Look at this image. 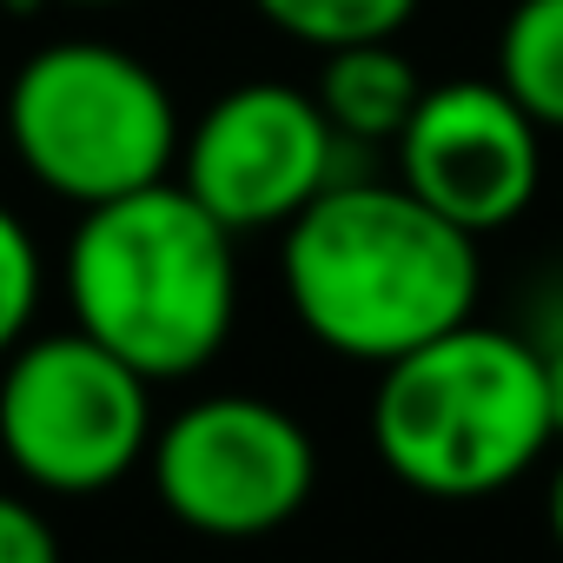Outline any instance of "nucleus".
Segmentation results:
<instances>
[{
    "label": "nucleus",
    "instance_id": "obj_1",
    "mask_svg": "<svg viewBox=\"0 0 563 563\" xmlns=\"http://www.w3.org/2000/svg\"><path fill=\"white\" fill-rule=\"evenodd\" d=\"M286 306L332 358H391L477 319V239L431 212L398 173H345L278 232Z\"/></svg>",
    "mask_w": 563,
    "mask_h": 563
},
{
    "label": "nucleus",
    "instance_id": "obj_2",
    "mask_svg": "<svg viewBox=\"0 0 563 563\" xmlns=\"http://www.w3.org/2000/svg\"><path fill=\"white\" fill-rule=\"evenodd\" d=\"M60 286L74 325L133 372L153 385L192 378L239 325V239L179 179H159L80 212Z\"/></svg>",
    "mask_w": 563,
    "mask_h": 563
},
{
    "label": "nucleus",
    "instance_id": "obj_5",
    "mask_svg": "<svg viewBox=\"0 0 563 563\" xmlns=\"http://www.w3.org/2000/svg\"><path fill=\"white\" fill-rule=\"evenodd\" d=\"M153 431V378L80 325L34 332L0 358V457L41 497H100L126 484Z\"/></svg>",
    "mask_w": 563,
    "mask_h": 563
},
{
    "label": "nucleus",
    "instance_id": "obj_7",
    "mask_svg": "<svg viewBox=\"0 0 563 563\" xmlns=\"http://www.w3.org/2000/svg\"><path fill=\"white\" fill-rule=\"evenodd\" d=\"M345 133L325 120L312 87L245 80L225 87L179 146V186L232 232H286L325 186L345 179Z\"/></svg>",
    "mask_w": 563,
    "mask_h": 563
},
{
    "label": "nucleus",
    "instance_id": "obj_3",
    "mask_svg": "<svg viewBox=\"0 0 563 563\" xmlns=\"http://www.w3.org/2000/svg\"><path fill=\"white\" fill-rule=\"evenodd\" d=\"M378 464L431 504H484L530 477L550 444V391L530 332L484 319L391 358L365 411Z\"/></svg>",
    "mask_w": 563,
    "mask_h": 563
},
{
    "label": "nucleus",
    "instance_id": "obj_9",
    "mask_svg": "<svg viewBox=\"0 0 563 563\" xmlns=\"http://www.w3.org/2000/svg\"><path fill=\"white\" fill-rule=\"evenodd\" d=\"M319 107L325 120L345 133V146H398V133L411 126L424 80L411 67V54L398 41H365V47H339L319 54Z\"/></svg>",
    "mask_w": 563,
    "mask_h": 563
},
{
    "label": "nucleus",
    "instance_id": "obj_17",
    "mask_svg": "<svg viewBox=\"0 0 563 563\" xmlns=\"http://www.w3.org/2000/svg\"><path fill=\"white\" fill-rule=\"evenodd\" d=\"M0 159H8V113H0Z\"/></svg>",
    "mask_w": 563,
    "mask_h": 563
},
{
    "label": "nucleus",
    "instance_id": "obj_12",
    "mask_svg": "<svg viewBox=\"0 0 563 563\" xmlns=\"http://www.w3.org/2000/svg\"><path fill=\"white\" fill-rule=\"evenodd\" d=\"M41 299H47V258H41V239L27 232V219H21L14 206H0V358L21 352V345L34 339Z\"/></svg>",
    "mask_w": 563,
    "mask_h": 563
},
{
    "label": "nucleus",
    "instance_id": "obj_14",
    "mask_svg": "<svg viewBox=\"0 0 563 563\" xmlns=\"http://www.w3.org/2000/svg\"><path fill=\"white\" fill-rule=\"evenodd\" d=\"M537 358H543V391H550V424H556V444H563V306L556 319H543V332H530Z\"/></svg>",
    "mask_w": 563,
    "mask_h": 563
},
{
    "label": "nucleus",
    "instance_id": "obj_15",
    "mask_svg": "<svg viewBox=\"0 0 563 563\" xmlns=\"http://www.w3.org/2000/svg\"><path fill=\"white\" fill-rule=\"evenodd\" d=\"M543 517H550V537H556V550H563V457H556V471H550V484H543Z\"/></svg>",
    "mask_w": 563,
    "mask_h": 563
},
{
    "label": "nucleus",
    "instance_id": "obj_16",
    "mask_svg": "<svg viewBox=\"0 0 563 563\" xmlns=\"http://www.w3.org/2000/svg\"><path fill=\"white\" fill-rule=\"evenodd\" d=\"M14 14H41V8H133V0H8Z\"/></svg>",
    "mask_w": 563,
    "mask_h": 563
},
{
    "label": "nucleus",
    "instance_id": "obj_6",
    "mask_svg": "<svg viewBox=\"0 0 563 563\" xmlns=\"http://www.w3.org/2000/svg\"><path fill=\"white\" fill-rule=\"evenodd\" d=\"M146 477L179 530L212 543H252L286 530L312 504L319 444L286 405L252 391H206L159 418Z\"/></svg>",
    "mask_w": 563,
    "mask_h": 563
},
{
    "label": "nucleus",
    "instance_id": "obj_10",
    "mask_svg": "<svg viewBox=\"0 0 563 563\" xmlns=\"http://www.w3.org/2000/svg\"><path fill=\"white\" fill-rule=\"evenodd\" d=\"M497 80L543 133H563V0H517L504 14Z\"/></svg>",
    "mask_w": 563,
    "mask_h": 563
},
{
    "label": "nucleus",
    "instance_id": "obj_11",
    "mask_svg": "<svg viewBox=\"0 0 563 563\" xmlns=\"http://www.w3.org/2000/svg\"><path fill=\"white\" fill-rule=\"evenodd\" d=\"M272 34H286L312 54L365 47V41H398L424 0H252Z\"/></svg>",
    "mask_w": 563,
    "mask_h": 563
},
{
    "label": "nucleus",
    "instance_id": "obj_8",
    "mask_svg": "<svg viewBox=\"0 0 563 563\" xmlns=\"http://www.w3.org/2000/svg\"><path fill=\"white\" fill-rule=\"evenodd\" d=\"M391 153V173L471 239L517 225L543 192V126L504 93L497 74L424 87Z\"/></svg>",
    "mask_w": 563,
    "mask_h": 563
},
{
    "label": "nucleus",
    "instance_id": "obj_13",
    "mask_svg": "<svg viewBox=\"0 0 563 563\" xmlns=\"http://www.w3.org/2000/svg\"><path fill=\"white\" fill-rule=\"evenodd\" d=\"M0 563H67L47 510L21 490H0Z\"/></svg>",
    "mask_w": 563,
    "mask_h": 563
},
{
    "label": "nucleus",
    "instance_id": "obj_4",
    "mask_svg": "<svg viewBox=\"0 0 563 563\" xmlns=\"http://www.w3.org/2000/svg\"><path fill=\"white\" fill-rule=\"evenodd\" d=\"M8 153L34 186L93 212L179 173L186 120L153 60L113 41H47L8 80Z\"/></svg>",
    "mask_w": 563,
    "mask_h": 563
}]
</instances>
